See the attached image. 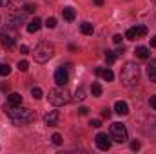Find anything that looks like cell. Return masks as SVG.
Segmentation results:
<instances>
[{"instance_id": "1", "label": "cell", "mask_w": 156, "mask_h": 154, "mask_svg": "<svg viewBox=\"0 0 156 154\" xmlns=\"http://www.w3.org/2000/svg\"><path fill=\"white\" fill-rule=\"evenodd\" d=\"M4 111L7 113L9 120L15 125H26V123H33L37 120V113L35 111H31L27 107H22V105H18V107H11V105L5 107L4 105Z\"/></svg>"}, {"instance_id": "2", "label": "cell", "mask_w": 156, "mask_h": 154, "mask_svg": "<svg viewBox=\"0 0 156 154\" xmlns=\"http://www.w3.org/2000/svg\"><path fill=\"white\" fill-rule=\"evenodd\" d=\"M120 80L125 87H134L140 82V67L134 62H127L123 64L122 71H120Z\"/></svg>"}, {"instance_id": "3", "label": "cell", "mask_w": 156, "mask_h": 154, "mask_svg": "<svg viewBox=\"0 0 156 154\" xmlns=\"http://www.w3.org/2000/svg\"><path fill=\"white\" fill-rule=\"evenodd\" d=\"M47 100H49L51 105H55V107H62V105H67V103L71 102V94H69L67 89H64V87L60 85V87H55V89L49 91Z\"/></svg>"}, {"instance_id": "4", "label": "cell", "mask_w": 156, "mask_h": 154, "mask_svg": "<svg viewBox=\"0 0 156 154\" xmlns=\"http://www.w3.org/2000/svg\"><path fill=\"white\" fill-rule=\"evenodd\" d=\"M33 56H35V62H38V64L49 62L55 56V45L49 44V42H40L33 51Z\"/></svg>"}, {"instance_id": "5", "label": "cell", "mask_w": 156, "mask_h": 154, "mask_svg": "<svg viewBox=\"0 0 156 154\" xmlns=\"http://www.w3.org/2000/svg\"><path fill=\"white\" fill-rule=\"evenodd\" d=\"M16 38H18V29L13 27V26H9V24H7V26L2 29V33H0L2 45H4L5 49H11V47L16 44Z\"/></svg>"}, {"instance_id": "6", "label": "cell", "mask_w": 156, "mask_h": 154, "mask_svg": "<svg viewBox=\"0 0 156 154\" xmlns=\"http://www.w3.org/2000/svg\"><path fill=\"white\" fill-rule=\"evenodd\" d=\"M109 136L116 143H125L129 140V134H127V129H125L123 123H113L111 125V131H109Z\"/></svg>"}, {"instance_id": "7", "label": "cell", "mask_w": 156, "mask_h": 154, "mask_svg": "<svg viewBox=\"0 0 156 154\" xmlns=\"http://www.w3.org/2000/svg\"><path fill=\"white\" fill-rule=\"evenodd\" d=\"M69 69H71V65L67 64V65H60L56 71H55V82L58 83V85H66V83H69Z\"/></svg>"}, {"instance_id": "8", "label": "cell", "mask_w": 156, "mask_h": 154, "mask_svg": "<svg viewBox=\"0 0 156 154\" xmlns=\"http://www.w3.org/2000/svg\"><path fill=\"white\" fill-rule=\"evenodd\" d=\"M145 35H147V27H145V26H136V27L127 29L125 38L127 40H136V38H144Z\"/></svg>"}, {"instance_id": "9", "label": "cell", "mask_w": 156, "mask_h": 154, "mask_svg": "<svg viewBox=\"0 0 156 154\" xmlns=\"http://www.w3.org/2000/svg\"><path fill=\"white\" fill-rule=\"evenodd\" d=\"M94 143L100 151H109L111 149V136H107L104 132H98L96 138H94Z\"/></svg>"}, {"instance_id": "10", "label": "cell", "mask_w": 156, "mask_h": 154, "mask_svg": "<svg viewBox=\"0 0 156 154\" xmlns=\"http://www.w3.org/2000/svg\"><path fill=\"white\" fill-rule=\"evenodd\" d=\"M22 24H26V13H24V11H15V13H11V16H9V26H13V27L18 29V26H22Z\"/></svg>"}, {"instance_id": "11", "label": "cell", "mask_w": 156, "mask_h": 154, "mask_svg": "<svg viewBox=\"0 0 156 154\" xmlns=\"http://www.w3.org/2000/svg\"><path fill=\"white\" fill-rule=\"evenodd\" d=\"M58 120H60V113L58 111H49L47 114L44 116V121L47 127H56L58 125Z\"/></svg>"}, {"instance_id": "12", "label": "cell", "mask_w": 156, "mask_h": 154, "mask_svg": "<svg viewBox=\"0 0 156 154\" xmlns=\"http://www.w3.org/2000/svg\"><path fill=\"white\" fill-rule=\"evenodd\" d=\"M115 113L120 116H125L129 114V105L125 103V102H122V100H118L116 103H115Z\"/></svg>"}, {"instance_id": "13", "label": "cell", "mask_w": 156, "mask_h": 154, "mask_svg": "<svg viewBox=\"0 0 156 154\" xmlns=\"http://www.w3.org/2000/svg\"><path fill=\"white\" fill-rule=\"evenodd\" d=\"M7 103H9L11 107H18V105H22V96H20L18 93H11V94L7 96Z\"/></svg>"}, {"instance_id": "14", "label": "cell", "mask_w": 156, "mask_h": 154, "mask_svg": "<svg viewBox=\"0 0 156 154\" xmlns=\"http://www.w3.org/2000/svg\"><path fill=\"white\" fill-rule=\"evenodd\" d=\"M147 76H149L151 82L156 83V60H151V62L147 64Z\"/></svg>"}, {"instance_id": "15", "label": "cell", "mask_w": 156, "mask_h": 154, "mask_svg": "<svg viewBox=\"0 0 156 154\" xmlns=\"http://www.w3.org/2000/svg\"><path fill=\"white\" fill-rule=\"evenodd\" d=\"M62 16H64V20L73 22V20L76 18V13H75V9H73V7H64V9H62Z\"/></svg>"}, {"instance_id": "16", "label": "cell", "mask_w": 156, "mask_h": 154, "mask_svg": "<svg viewBox=\"0 0 156 154\" xmlns=\"http://www.w3.org/2000/svg\"><path fill=\"white\" fill-rule=\"evenodd\" d=\"M40 27H42V20L37 18V16L27 24V31H29V33H37V31H40Z\"/></svg>"}, {"instance_id": "17", "label": "cell", "mask_w": 156, "mask_h": 154, "mask_svg": "<svg viewBox=\"0 0 156 154\" xmlns=\"http://www.w3.org/2000/svg\"><path fill=\"white\" fill-rule=\"evenodd\" d=\"M134 54H136L138 58H142V60H147V58H149V49L144 47V45H138V47L134 49Z\"/></svg>"}, {"instance_id": "18", "label": "cell", "mask_w": 156, "mask_h": 154, "mask_svg": "<svg viewBox=\"0 0 156 154\" xmlns=\"http://www.w3.org/2000/svg\"><path fill=\"white\" fill-rule=\"evenodd\" d=\"M80 31H82L83 35H93V33H94V27H93V24L83 22V24H80Z\"/></svg>"}, {"instance_id": "19", "label": "cell", "mask_w": 156, "mask_h": 154, "mask_svg": "<svg viewBox=\"0 0 156 154\" xmlns=\"http://www.w3.org/2000/svg\"><path fill=\"white\" fill-rule=\"evenodd\" d=\"M75 100L76 102H83L85 100V87H76V91H75Z\"/></svg>"}, {"instance_id": "20", "label": "cell", "mask_w": 156, "mask_h": 154, "mask_svg": "<svg viewBox=\"0 0 156 154\" xmlns=\"http://www.w3.org/2000/svg\"><path fill=\"white\" fill-rule=\"evenodd\" d=\"M116 51H105V60H107V64L111 65V64H115L116 62Z\"/></svg>"}, {"instance_id": "21", "label": "cell", "mask_w": 156, "mask_h": 154, "mask_svg": "<svg viewBox=\"0 0 156 154\" xmlns=\"http://www.w3.org/2000/svg\"><path fill=\"white\" fill-rule=\"evenodd\" d=\"M102 78H104L105 82H113V80H115V73H113L111 69H102Z\"/></svg>"}, {"instance_id": "22", "label": "cell", "mask_w": 156, "mask_h": 154, "mask_svg": "<svg viewBox=\"0 0 156 154\" xmlns=\"http://www.w3.org/2000/svg\"><path fill=\"white\" fill-rule=\"evenodd\" d=\"M91 93H93V96H100V94H102V85L94 82V83L91 85Z\"/></svg>"}, {"instance_id": "23", "label": "cell", "mask_w": 156, "mask_h": 154, "mask_svg": "<svg viewBox=\"0 0 156 154\" xmlns=\"http://www.w3.org/2000/svg\"><path fill=\"white\" fill-rule=\"evenodd\" d=\"M11 73V67L7 64H0V76H7Z\"/></svg>"}, {"instance_id": "24", "label": "cell", "mask_w": 156, "mask_h": 154, "mask_svg": "<svg viewBox=\"0 0 156 154\" xmlns=\"http://www.w3.org/2000/svg\"><path fill=\"white\" fill-rule=\"evenodd\" d=\"M31 94H33V98H35V100H40V98L44 96V93H42V89H40V87H33V89H31Z\"/></svg>"}, {"instance_id": "25", "label": "cell", "mask_w": 156, "mask_h": 154, "mask_svg": "<svg viewBox=\"0 0 156 154\" xmlns=\"http://www.w3.org/2000/svg\"><path fill=\"white\" fill-rule=\"evenodd\" d=\"M45 27L55 29V27H56V18H55V16H49V18L45 20Z\"/></svg>"}, {"instance_id": "26", "label": "cell", "mask_w": 156, "mask_h": 154, "mask_svg": "<svg viewBox=\"0 0 156 154\" xmlns=\"http://www.w3.org/2000/svg\"><path fill=\"white\" fill-rule=\"evenodd\" d=\"M16 67H18V71H22V73H26V71L29 69V62H26V60H22V62H18V64H16Z\"/></svg>"}, {"instance_id": "27", "label": "cell", "mask_w": 156, "mask_h": 154, "mask_svg": "<svg viewBox=\"0 0 156 154\" xmlns=\"http://www.w3.org/2000/svg\"><path fill=\"white\" fill-rule=\"evenodd\" d=\"M51 142H53L55 145H62V136H60L58 132H55V134L51 136Z\"/></svg>"}, {"instance_id": "28", "label": "cell", "mask_w": 156, "mask_h": 154, "mask_svg": "<svg viewBox=\"0 0 156 154\" xmlns=\"http://www.w3.org/2000/svg\"><path fill=\"white\" fill-rule=\"evenodd\" d=\"M26 11L27 13H35L37 11V5L35 4H26Z\"/></svg>"}, {"instance_id": "29", "label": "cell", "mask_w": 156, "mask_h": 154, "mask_svg": "<svg viewBox=\"0 0 156 154\" xmlns=\"http://www.w3.org/2000/svg\"><path fill=\"white\" fill-rule=\"evenodd\" d=\"M111 114H113V113H111V109H107V107L102 111V118H107V120H109V118H111Z\"/></svg>"}, {"instance_id": "30", "label": "cell", "mask_w": 156, "mask_h": 154, "mask_svg": "<svg viewBox=\"0 0 156 154\" xmlns=\"http://www.w3.org/2000/svg\"><path fill=\"white\" fill-rule=\"evenodd\" d=\"M91 127H94V129H98V127H102V121L100 120H91V123H89Z\"/></svg>"}, {"instance_id": "31", "label": "cell", "mask_w": 156, "mask_h": 154, "mask_svg": "<svg viewBox=\"0 0 156 154\" xmlns=\"http://www.w3.org/2000/svg\"><path fill=\"white\" fill-rule=\"evenodd\" d=\"M149 105H151V107L156 111V94H154V96H151V100H149Z\"/></svg>"}, {"instance_id": "32", "label": "cell", "mask_w": 156, "mask_h": 154, "mask_svg": "<svg viewBox=\"0 0 156 154\" xmlns=\"http://www.w3.org/2000/svg\"><path fill=\"white\" fill-rule=\"evenodd\" d=\"M131 149H133V151H138V149H140V142H133V143H131Z\"/></svg>"}, {"instance_id": "33", "label": "cell", "mask_w": 156, "mask_h": 154, "mask_svg": "<svg viewBox=\"0 0 156 154\" xmlns=\"http://www.w3.org/2000/svg\"><path fill=\"white\" fill-rule=\"evenodd\" d=\"M78 111H80V114H82V116H85L87 113H89V109H87V107H80Z\"/></svg>"}, {"instance_id": "34", "label": "cell", "mask_w": 156, "mask_h": 154, "mask_svg": "<svg viewBox=\"0 0 156 154\" xmlns=\"http://www.w3.org/2000/svg\"><path fill=\"white\" fill-rule=\"evenodd\" d=\"M113 42H115V44H120V42H122V35H115V37H113Z\"/></svg>"}, {"instance_id": "35", "label": "cell", "mask_w": 156, "mask_h": 154, "mask_svg": "<svg viewBox=\"0 0 156 154\" xmlns=\"http://www.w3.org/2000/svg\"><path fill=\"white\" fill-rule=\"evenodd\" d=\"M20 51H22L24 54H27V53H29V47H27V45H20Z\"/></svg>"}, {"instance_id": "36", "label": "cell", "mask_w": 156, "mask_h": 154, "mask_svg": "<svg viewBox=\"0 0 156 154\" xmlns=\"http://www.w3.org/2000/svg\"><path fill=\"white\" fill-rule=\"evenodd\" d=\"M9 2H11V0H0V7H5V5H9Z\"/></svg>"}, {"instance_id": "37", "label": "cell", "mask_w": 156, "mask_h": 154, "mask_svg": "<svg viewBox=\"0 0 156 154\" xmlns=\"http://www.w3.org/2000/svg\"><path fill=\"white\" fill-rule=\"evenodd\" d=\"M94 4L96 5H104V0H94Z\"/></svg>"}, {"instance_id": "38", "label": "cell", "mask_w": 156, "mask_h": 154, "mask_svg": "<svg viewBox=\"0 0 156 154\" xmlns=\"http://www.w3.org/2000/svg\"><path fill=\"white\" fill-rule=\"evenodd\" d=\"M151 47H156V37L153 40H151Z\"/></svg>"}, {"instance_id": "39", "label": "cell", "mask_w": 156, "mask_h": 154, "mask_svg": "<svg viewBox=\"0 0 156 154\" xmlns=\"http://www.w3.org/2000/svg\"><path fill=\"white\" fill-rule=\"evenodd\" d=\"M45 2H49V0H45Z\"/></svg>"}, {"instance_id": "40", "label": "cell", "mask_w": 156, "mask_h": 154, "mask_svg": "<svg viewBox=\"0 0 156 154\" xmlns=\"http://www.w3.org/2000/svg\"><path fill=\"white\" fill-rule=\"evenodd\" d=\"M153 2H156V0H153Z\"/></svg>"}]
</instances>
